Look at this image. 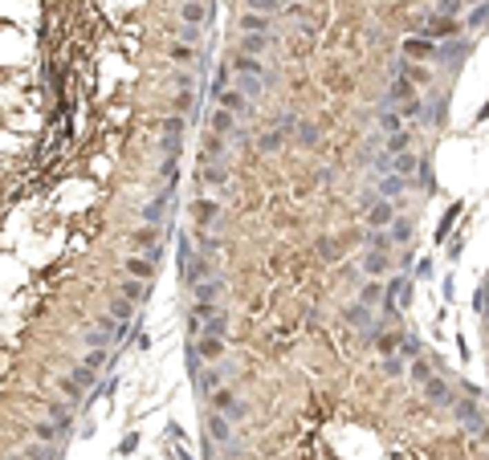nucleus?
Here are the masks:
<instances>
[{"label": "nucleus", "mask_w": 489, "mask_h": 460, "mask_svg": "<svg viewBox=\"0 0 489 460\" xmlns=\"http://www.w3.org/2000/svg\"><path fill=\"white\" fill-rule=\"evenodd\" d=\"M208 12H212V4H192V0H179L176 21H179V25H196V29H204V25H208Z\"/></svg>", "instance_id": "1"}, {"label": "nucleus", "mask_w": 489, "mask_h": 460, "mask_svg": "<svg viewBox=\"0 0 489 460\" xmlns=\"http://www.w3.org/2000/svg\"><path fill=\"white\" fill-rule=\"evenodd\" d=\"M473 310L481 314V326H486V334H489V281L477 289V297H473Z\"/></svg>", "instance_id": "2"}, {"label": "nucleus", "mask_w": 489, "mask_h": 460, "mask_svg": "<svg viewBox=\"0 0 489 460\" xmlns=\"http://www.w3.org/2000/svg\"><path fill=\"white\" fill-rule=\"evenodd\" d=\"M192 4H212V0H192Z\"/></svg>", "instance_id": "3"}]
</instances>
